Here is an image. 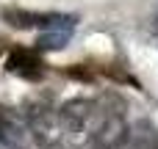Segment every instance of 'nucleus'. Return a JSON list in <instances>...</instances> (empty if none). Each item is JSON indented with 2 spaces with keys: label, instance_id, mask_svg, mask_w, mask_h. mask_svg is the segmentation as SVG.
<instances>
[{
  "label": "nucleus",
  "instance_id": "obj_2",
  "mask_svg": "<svg viewBox=\"0 0 158 149\" xmlns=\"http://www.w3.org/2000/svg\"><path fill=\"white\" fill-rule=\"evenodd\" d=\"M47 14H28V11H3V19L14 28H31V25H39L44 22Z\"/></svg>",
  "mask_w": 158,
  "mask_h": 149
},
{
  "label": "nucleus",
  "instance_id": "obj_1",
  "mask_svg": "<svg viewBox=\"0 0 158 149\" xmlns=\"http://www.w3.org/2000/svg\"><path fill=\"white\" fill-rule=\"evenodd\" d=\"M42 58L33 53V50H25V47H17L8 53V61H6V69L11 75H19L25 80H36L42 77Z\"/></svg>",
  "mask_w": 158,
  "mask_h": 149
},
{
  "label": "nucleus",
  "instance_id": "obj_3",
  "mask_svg": "<svg viewBox=\"0 0 158 149\" xmlns=\"http://www.w3.org/2000/svg\"><path fill=\"white\" fill-rule=\"evenodd\" d=\"M150 22H153V25H150V30L158 33V8H156V14H153V19H150Z\"/></svg>",
  "mask_w": 158,
  "mask_h": 149
}]
</instances>
